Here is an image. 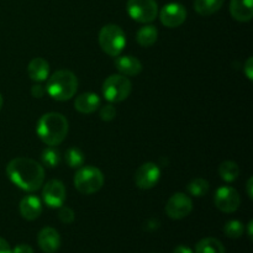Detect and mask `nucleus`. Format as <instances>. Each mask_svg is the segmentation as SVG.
Wrapping results in <instances>:
<instances>
[{"label": "nucleus", "mask_w": 253, "mask_h": 253, "mask_svg": "<svg viewBox=\"0 0 253 253\" xmlns=\"http://www.w3.org/2000/svg\"><path fill=\"white\" fill-rule=\"evenodd\" d=\"M68 120L59 113H47L40 118L36 126L39 137L47 146L61 145L68 135Z\"/></svg>", "instance_id": "2"}, {"label": "nucleus", "mask_w": 253, "mask_h": 253, "mask_svg": "<svg viewBox=\"0 0 253 253\" xmlns=\"http://www.w3.org/2000/svg\"><path fill=\"white\" fill-rule=\"evenodd\" d=\"M244 72H245V74H246L247 78H249L250 81H252L253 79V58L252 57H250V58L246 61V64H245V67H244Z\"/></svg>", "instance_id": "29"}, {"label": "nucleus", "mask_w": 253, "mask_h": 253, "mask_svg": "<svg viewBox=\"0 0 253 253\" xmlns=\"http://www.w3.org/2000/svg\"><path fill=\"white\" fill-rule=\"evenodd\" d=\"M193 210V202L184 193H175L166 204V214L174 220L187 217Z\"/></svg>", "instance_id": "8"}, {"label": "nucleus", "mask_w": 253, "mask_h": 253, "mask_svg": "<svg viewBox=\"0 0 253 253\" xmlns=\"http://www.w3.org/2000/svg\"><path fill=\"white\" fill-rule=\"evenodd\" d=\"M126 10L131 19L141 24H150L158 15L156 0H127Z\"/></svg>", "instance_id": "7"}, {"label": "nucleus", "mask_w": 253, "mask_h": 253, "mask_svg": "<svg viewBox=\"0 0 253 253\" xmlns=\"http://www.w3.org/2000/svg\"><path fill=\"white\" fill-rule=\"evenodd\" d=\"M101 100L99 95L94 93H83L74 100V108L81 114H91L100 106Z\"/></svg>", "instance_id": "17"}, {"label": "nucleus", "mask_w": 253, "mask_h": 253, "mask_svg": "<svg viewBox=\"0 0 253 253\" xmlns=\"http://www.w3.org/2000/svg\"><path fill=\"white\" fill-rule=\"evenodd\" d=\"M245 231V226L241 221L239 220H230L225 224L224 232L227 237L230 239H239L242 236Z\"/></svg>", "instance_id": "26"}, {"label": "nucleus", "mask_w": 253, "mask_h": 253, "mask_svg": "<svg viewBox=\"0 0 253 253\" xmlns=\"http://www.w3.org/2000/svg\"><path fill=\"white\" fill-rule=\"evenodd\" d=\"M2 104H4V99H2V95H1V94H0V110H1Z\"/></svg>", "instance_id": "36"}, {"label": "nucleus", "mask_w": 253, "mask_h": 253, "mask_svg": "<svg viewBox=\"0 0 253 253\" xmlns=\"http://www.w3.org/2000/svg\"><path fill=\"white\" fill-rule=\"evenodd\" d=\"M115 67L123 76L135 77L142 72V63L133 56H118L115 58Z\"/></svg>", "instance_id": "14"}, {"label": "nucleus", "mask_w": 253, "mask_h": 253, "mask_svg": "<svg viewBox=\"0 0 253 253\" xmlns=\"http://www.w3.org/2000/svg\"><path fill=\"white\" fill-rule=\"evenodd\" d=\"M46 93V89L41 85V84H35L31 89V94L35 96V98H42Z\"/></svg>", "instance_id": "30"}, {"label": "nucleus", "mask_w": 253, "mask_h": 253, "mask_svg": "<svg viewBox=\"0 0 253 253\" xmlns=\"http://www.w3.org/2000/svg\"><path fill=\"white\" fill-rule=\"evenodd\" d=\"M46 91L57 101H66L73 98L78 89V79L76 74L67 69L57 71L48 77Z\"/></svg>", "instance_id": "3"}, {"label": "nucleus", "mask_w": 253, "mask_h": 253, "mask_svg": "<svg viewBox=\"0 0 253 253\" xmlns=\"http://www.w3.org/2000/svg\"><path fill=\"white\" fill-rule=\"evenodd\" d=\"M0 253H12L10 245L7 244L6 240H4L2 237H0Z\"/></svg>", "instance_id": "32"}, {"label": "nucleus", "mask_w": 253, "mask_h": 253, "mask_svg": "<svg viewBox=\"0 0 253 253\" xmlns=\"http://www.w3.org/2000/svg\"><path fill=\"white\" fill-rule=\"evenodd\" d=\"M230 14L240 22L251 21L253 17V0H231Z\"/></svg>", "instance_id": "16"}, {"label": "nucleus", "mask_w": 253, "mask_h": 253, "mask_svg": "<svg viewBox=\"0 0 253 253\" xmlns=\"http://www.w3.org/2000/svg\"><path fill=\"white\" fill-rule=\"evenodd\" d=\"M58 217L63 224H72L74 221V219H76V214H74V211L71 208L62 205L58 211Z\"/></svg>", "instance_id": "27"}, {"label": "nucleus", "mask_w": 253, "mask_h": 253, "mask_svg": "<svg viewBox=\"0 0 253 253\" xmlns=\"http://www.w3.org/2000/svg\"><path fill=\"white\" fill-rule=\"evenodd\" d=\"M158 39V30L153 25H145L136 34L137 43L142 47H151Z\"/></svg>", "instance_id": "19"}, {"label": "nucleus", "mask_w": 253, "mask_h": 253, "mask_svg": "<svg viewBox=\"0 0 253 253\" xmlns=\"http://www.w3.org/2000/svg\"><path fill=\"white\" fill-rule=\"evenodd\" d=\"M116 116L115 106L111 104H106L100 109V118L103 121H111Z\"/></svg>", "instance_id": "28"}, {"label": "nucleus", "mask_w": 253, "mask_h": 253, "mask_svg": "<svg viewBox=\"0 0 253 253\" xmlns=\"http://www.w3.org/2000/svg\"><path fill=\"white\" fill-rule=\"evenodd\" d=\"M6 175L16 187L25 192H36L43 185L44 169L36 161L17 157L6 166Z\"/></svg>", "instance_id": "1"}, {"label": "nucleus", "mask_w": 253, "mask_h": 253, "mask_svg": "<svg viewBox=\"0 0 253 253\" xmlns=\"http://www.w3.org/2000/svg\"><path fill=\"white\" fill-rule=\"evenodd\" d=\"M42 162L43 165H46L47 167H57L61 162V153L57 148H54L53 146H49L46 150L42 152Z\"/></svg>", "instance_id": "25"}, {"label": "nucleus", "mask_w": 253, "mask_h": 253, "mask_svg": "<svg viewBox=\"0 0 253 253\" xmlns=\"http://www.w3.org/2000/svg\"><path fill=\"white\" fill-rule=\"evenodd\" d=\"M20 214L24 219L32 221V220H36L37 217L41 215L42 212V203L35 195H26V197L22 198V200L20 202L19 205Z\"/></svg>", "instance_id": "15"}, {"label": "nucleus", "mask_w": 253, "mask_h": 253, "mask_svg": "<svg viewBox=\"0 0 253 253\" xmlns=\"http://www.w3.org/2000/svg\"><path fill=\"white\" fill-rule=\"evenodd\" d=\"M219 174L221 177V179H224L225 182L231 183L239 178L240 168L237 166V163L232 162V161H225V162H222L220 165Z\"/></svg>", "instance_id": "22"}, {"label": "nucleus", "mask_w": 253, "mask_h": 253, "mask_svg": "<svg viewBox=\"0 0 253 253\" xmlns=\"http://www.w3.org/2000/svg\"><path fill=\"white\" fill-rule=\"evenodd\" d=\"M195 253H226L221 242L215 237H205L195 246Z\"/></svg>", "instance_id": "21"}, {"label": "nucleus", "mask_w": 253, "mask_h": 253, "mask_svg": "<svg viewBox=\"0 0 253 253\" xmlns=\"http://www.w3.org/2000/svg\"><path fill=\"white\" fill-rule=\"evenodd\" d=\"M27 73L34 82H43L48 78L49 64L46 59L36 57L27 66Z\"/></svg>", "instance_id": "18"}, {"label": "nucleus", "mask_w": 253, "mask_h": 253, "mask_svg": "<svg viewBox=\"0 0 253 253\" xmlns=\"http://www.w3.org/2000/svg\"><path fill=\"white\" fill-rule=\"evenodd\" d=\"M67 192L63 183L58 179H52L43 185L42 190V198L47 207L56 209L61 208L66 202Z\"/></svg>", "instance_id": "10"}, {"label": "nucleus", "mask_w": 253, "mask_h": 253, "mask_svg": "<svg viewBox=\"0 0 253 253\" xmlns=\"http://www.w3.org/2000/svg\"><path fill=\"white\" fill-rule=\"evenodd\" d=\"M225 0H194V9L202 16H210L221 9Z\"/></svg>", "instance_id": "20"}, {"label": "nucleus", "mask_w": 253, "mask_h": 253, "mask_svg": "<svg viewBox=\"0 0 253 253\" xmlns=\"http://www.w3.org/2000/svg\"><path fill=\"white\" fill-rule=\"evenodd\" d=\"M187 189L190 195H193L195 198H200L208 194V192L210 189V185L209 182L207 179H204V178H195V179H193L187 185Z\"/></svg>", "instance_id": "23"}, {"label": "nucleus", "mask_w": 253, "mask_h": 253, "mask_svg": "<svg viewBox=\"0 0 253 253\" xmlns=\"http://www.w3.org/2000/svg\"><path fill=\"white\" fill-rule=\"evenodd\" d=\"M215 207L222 212L231 214L239 209L241 204V198L239 192L232 187H221L216 190L214 197Z\"/></svg>", "instance_id": "9"}, {"label": "nucleus", "mask_w": 253, "mask_h": 253, "mask_svg": "<svg viewBox=\"0 0 253 253\" xmlns=\"http://www.w3.org/2000/svg\"><path fill=\"white\" fill-rule=\"evenodd\" d=\"M40 249L44 253H56L61 247V236L53 227H43L37 236Z\"/></svg>", "instance_id": "13"}, {"label": "nucleus", "mask_w": 253, "mask_h": 253, "mask_svg": "<svg viewBox=\"0 0 253 253\" xmlns=\"http://www.w3.org/2000/svg\"><path fill=\"white\" fill-rule=\"evenodd\" d=\"M64 161L71 168H81L84 165V153L78 147H71L66 151Z\"/></svg>", "instance_id": "24"}, {"label": "nucleus", "mask_w": 253, "mask_h": 253, "mask_svg": "<svg viewBox=\"0 0 253 253\" xmlns=\"http://www.w3.org/2000/svg\"><path fill=\"white\" fill-rule=\"evenodd\" d=\"M161 178V169L156 163L147 162L137 168L135 173V183L140 189L147 190L155 187Z\"/></svg>", "instance_id": "11"}, {"label": "nucleus", "mask_w": 253, "mask_h": 253, "mask_svg": "<svg viewBox=\"0 0 253 253\" xmlns=\"http://www.w3.org/2000/svg\"><path fill=\"white\" fill-rule=\"evenodd\" d=\"M160 19L166 27L174 29L184 24L187 19V10L179 2H169L162 7L160 12Z\"/></svg>", "instance_id": "12"}, {"label": "nucleus", "mask_w": 253, "mask_h": 253, "mask_svg": "<svg viewBox=\"0 0 253 253\" xmlns=\"http://www.w3.org/2000/svg\"><path fill=\"white\" fill-rule=\"evenodd\" d=\"M99 44L110 57L120 56L126 46L125 32L115 24L105 25L99 32Z\"/></svg>", "instance_id": "4"}, {"label": "nucleus", "mask_w": 253, "mask_h": 253, "mask_svg": "<svg viewBox=\"0 0 253 253\" xmlns=\"http://www.w3.org/2000/svg\"><path fill=\"white\" fill-rule=\"evenodd\" d=\"M173 253H193V250L190 247L184 246V245H180V246L175 247Z\"/></svg>", "instance_id": "33"}, {"label": "nucleus", "mask_w": 253, "mask_h": 253, "mask_svg": "<svg viewBox=\"0 0 253 253\" xmlns=\"http://www.w3.org/2000/svg\"><path fill=\"white\" fill-rule=\"evenodd\" d=\"M12 253H34V250L30 245L26 244H21L17 245L14 250H12Z\"/></svg>", "instance_id": "31"}, {"label": "nucleus", "mask_w": 253, "mask_h": 253, "mask_svg": "<svg viewBox=\"0 0 253 253\" xmlns=\"http://www.w3.org/2000/svg\"><path fill=\"white\" fill-rule=\"evenodd\" d=\"M104 185V174L99 168L84 166L74 175V187L79 193L85 195L99 192Z\"/></svg>", "instance_id": "5"}, {"label": "nucleus", "mask_w": 253, "mask_h": 253, "mask_svg": "<svg viewBox=\"0 0 253 253\" xmlns=\"http://www.w3.org/2000/svg\"><path fill=\"white\" fill-rule=\"evenodd\" d=\"M253 178H249L247 180V195H249L250 199H253V192H252V187H253Z\"/></svg>", "instance_id": "34"}, {"label": "nucleus", "mask_w": 253, "mask_h": 253, "mask_svg": "<svg viewBox=\"0 0 253 253\" xmlns=\"http://www.w3.org/2000/svg\"><path fill=\"white\" fill-rule=\"evenodd\" d=\"M132 84L127 77L123 74H113L108 77L103 84V95L110 103H121L130 96Z\"/></svg>", "instance_id": "6"}, {"label": "nucleus", "mask_w": 253, "mask_h": 253, "mask_svg": "<svg viewBox=\"0 0 253 253\" xmlns=\"http://www.w3.org/2000/svg\"><path fill=\"white\" fill-rule=\"evenodd\" d=\"M252 221L249 222V237L250 239H252Z\"/></svg>", "instance_id": "35"}]
</instances>
